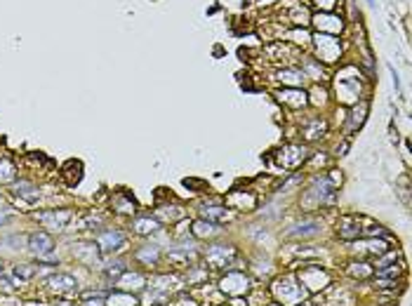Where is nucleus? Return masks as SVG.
Returning a JSON list of instances; mask_svg holds the SVG:
<instances>
[{"label":"nucleus","instance_id":"obj_1","mask_svg":"<svg viewBox=\"0 0 412 306\" xmlns=\"http://www.w3.org/2000/svg\"><path fill=\"white\" fill-rule=\"evenodd\" d=\"M313 40H316V47H318V54H320V59H323V61H337V59H339V54H342V45H339V40H337V38L318 33Z\"/></svg>","mask_w":412,"mask_h":306},{"label":"nucleus","instance_id":"obj_2","mask_svg":"<svg viewBox=\"0 0 412 306\" xmlns=\"http://www.w3.org/2000/svg\"><path fill=\"white\" fill-rule=\"evenodd\" d=\"M316 26L320 31H328V33H339L342 31V19L337 14H330V12H323V14H316L313 17Z\"/></svg>","mask_w":412,"mask_h":306},{"label":"nucleus","instance_id":"obj_3","mask_svg":"<svg viewBox=\"0 0 412 306\" xmlns=\"http://www.w3.org/2000/svg\"><path fill=\"white\" fill-rule=\"evenodd\" d=\"M31 250L36 254H40V257H45V254L52 252V238L47 236V233H33L31 236Z\"/></svg>","mask_w":412,"mask_h":306},{"label":"nucleus","instance_id":"obj_4","mask_svg":"<svg viewBox=\"0 0 412 306\" xmlns=\"http://www.w3.org/2000/svg\"><path fill=\"white\" fill-rule=\"evenodd\" d=\"M99 245L104 250H118V245H123V236L118 231H106L102 238H99Z\"/></svg>","mask_w":412,"mask_h":306},{"label":"nucleus","instance_id":"obj_5","mask_svg":"<svg viewBox=\"0 0 412 306\" xmlns=\"http://www.w3.org/2000/svg\"><path fill=\"white\" fill-rule=\"evenodd\" d=\"M278 78L283 82H288V85H302V80L306 78L304 73H299V71H294V68H285V71H280Z\"/></svg>","mask_w":412,"mask_h":306},{"label":"nucleus","instance_id":"obj_6","mask_svg":"<svg viewBox=\"0 0 412 306\" xmlns=\"http://www.w3.org/2000/svg\"><path fill=\"white\" fill-rule=\"evenodd\" d=\"M280 99H285L290 106H304L306 104L304 92H299V90H288L285 94H280Z\"/></svg>","mask_w":412,"mask_h":306},{"label":"nucleus","instance_id":"obj_7","mask_svg":"<svg viewBox=\"0 0 412 306\" xmlns=\"http://www.w3.org/2000/svg\"><path fill=\"white\" fill-rule=\"evenodd\" d=\"M134 228H137V233H151V231L158 228V224H156L151 217H142V219L134 222Z\"/></svg>","mask_w":412,"mask_h":306},{"label":"nucleus","instance_id":"obj_8","mask_svg":"<svg viewBox=\"0 0 412 306\" xmlns=\"http://www.w3.org/2000/svg\"><path fill=\"white\" fill-rule=\"evenodd\" d=\"M50 285H52V287H59V290H71L76 283H73L71 276H54V278H50Z\"/></svg>","mask_w":412,"mask_h":306},{"label":"nucleus","instance_id":"obj_9","mask_svg":"<svg viewBox=\"0 0 412 306\" xmlns=\"http://www.w3.org/2000/svg\"><path fill=\"white\" fill-rule=\"evenodd\" d=\"M313 233H318V224L313 222H306L304 226H297V231H292V236H313Z\"/></svg>","mask_w":412,"mask_h":306},{"label":"nucleus","instance_id":"obj_10","mask_svg":"<svg viewBox=\"0 0 412 306\" xmlns=\"http://www.w3.org/2000/svg\"><path fill=\"white\" fill-rule=\"evenodd\" d=\"M10 179H14V167L7 160H2L0 163V182H10Z\"/></svg>","mask_w":412,"mask_h":306},{"label":"nucleus","instance_id":"obj_11","mask_svg":"<svg viewBox=\"0 0 412 306\" xmlns=\"http://www.w3.org/2000/svg\"><path fill=\"white\" fill-rule=\"evenodd\" d=\"M365 111H368V104H360V111H358V108L353 111V118H351V127H358L360 122L365 120Z\"/></svg>","mask_w":412,"mask_h":306},{"label":"nucleus","instance_id":"obj_12","mask_svg":"<svg viewBox=\"0 0 412 306\" xmlns=\"http://www.w3.org/2000/svg\"><path fill=\"white\" fill-rule=\"evenodd\" d=\"M205 217H210V219H228V214L224 210H219V207H212V210H205Z\"/></svg>","mask_w":412,"mask_h":306},{"label":"nucleus","instance_id":"obj_13","mask_svg":"<svg viewBox=\"0 0 412 306\" xmlns=\"http://www.w3.org/2000/svg\"><path fill=\"white\" fill-rule=\"evenodd\" d=\"M137 302H134L132 297H116V299H111V306H134Z\"/></svg>","mask_w":412,"mask_h":306},{"label":"nucleus","instance_id":"obj_14","mask_svg":"<svg viewBox=\"0 0 412 306\" xmlns=\"http://www.w3.org/2000/svg\"><path fill=\"white\" fill-rule=\"evenodd\" d=\"M313 2L318 5L320 10H325V12H330V10H332L334 5H337V0H313Z\"/></svg>","mask_w":412,"mask_h":306},{"label":"nucleus","instance_id":"obj_15","mask_svg":"<svg viewBox=\"0 0 412 306\" xmlns=\"http://www.w3.org/2000/svg\"><path fill=\"white\" fill-rule=\"evenodd\" d=\"M14 273H17V276H24V278L33 276V271H31V268H19V266H17V271H14Z\"/></svg>","mask_w":412,"mask_h":306}]
</instances>
